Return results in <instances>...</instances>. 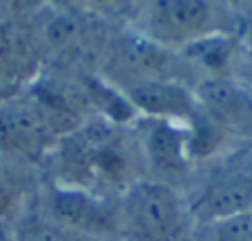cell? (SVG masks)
I'll use <instances>...</instances> for the list:
<instances>
[{
  "instance_id": "6da1fadb",
  "label": "cell",
  "mask_w": 252,
  "mask_h": 241,
  "mask_svg": "<svg viewBox=\"0 0 252 241\" xmlns=\"http://www.w3.org/2000/svg\"><path fill=\"white\" fill-rule=\"evenodd\" d=\"M58 159L62 173V184L58 186L91 193H97L100 186H118L124 193L139 181L135 177V164L142 159L137 140H124L113 124L71 131L58 146Z\"/></svg>"
},
{
  "instance_id": "9c48e42d",
  "label": "cell",
  "mask_w": 252,
  "mask_h": 241,
  "mask_svg": "<svg viewBox=\"0 0 252 241\" xmlns=\"http://www.w3.org/2000/svg\"><path fill=\"white\" fill-rule=\"evenodd\" d=\"M201 111L226 133H252V97L226 78H208L197 87Z\"/></svg>"
},
{
  "instance_id": "3957f363",
  "label": "cell",
  "mask_w": 252,
  "mask_h": 241,
  "mask_svg": "<svg viewBox=\"0 0 252 241\" xmlns=\"http://www.w3.org/2000/svg\"><path fill=\"white\" fill-rule=\"evenodd\" d=\"M73 111L58 95L40 93L29 102L0 104V155L38 159L53 149L60 128L71 133Z\"/></svg>"
},
{
  "instance_id": "ac0fdd59",
  "label": "cell",
  "mask_w": 252,
  "mask_h": 241,
  "mask_svg": "<svg viewBox=\"0 0 252 241\" xmlns=\"http://www.w3.org/2000/svg\"><path fill=\"white\" fill-rule=\"evenodd\" d=\"M226 2H230V4H237V2H241V0H226Z\"/></svg>"
},
{
  "instance_id": "52a82bcc",
  "label": "cell",
  "mask_w": 252,
  "mask_h": 241,
  "mask_svg": "<svg viewBox=\"0 0 252 241\" xmlns=\"http://www.w3.org/2000/svg\"><path fill=\"white\" fill-rule=\"evenodd\" d=\"M49 219L84 235V237H104L120 228L118 211L106 204L97 193L73 186H56L47 202Z\"/></svg>"
},
{
  "instance_id": "7c38bea8",
  "label": "cell",
  "mask_w": 252,
  "mask_h": 241,
  "mask_svg": "<svg viewBox=\"0 0 252 241\" xmlns=\"http://www.w3.org/2000/svg\"><path fill=\"white\" fill-rule=\"evenodd\" d=\"M18 241H93L91 237L75 233L49 217H31L25 224L16 226Z\"/></svg>"
},
{
  "instance_id": "8992f818",
  "label": "cell",
  "mask_w": 252,
  "mask_h": 241,
  "mask_svg": "<svg viewBox=\"0 0 252 241\" xmlns=\"http://www.w3.org/2000/svg\"><path fill=\"white\" fill-rule=\"evenodd\" d=\"M137 146L142 153V162L151 173L161 181L179 177L190 166V151H188V126L170 120L142 118L137 126Z\"/></svg>"
},
{
  "instance_id": "ba28073f",
  "label": "cell",
  "mask_w": 252,
  "mask_h": 241,
  "mask_svg": "<svg viewBox=\"0 0 252 241\" xmlns=\"http://www.w3.org/2000/svg\"><path fill=\"white\" fill-rule=\"evenodd\" d=\"M126 100L139 118L170 120L186 126L201 113L195 93L173 80L146 78L126 91Z\"/></svg>"
},
{
  "instance_id": "5b68a950",
  "label": "cell",
  "mask_w": 252,
  "mask_h": 241,
  "mask_svg": "<svg viewBox=\"0 0 252 241\" xmlns=\"http://www.w3.org/2000/svg\"><path fill=\"white\" fill-rule=\"evenodd\" d=\"M252 204V157H237V162L217 168L213 177L188 202L195 226L223 217L248 212Z\"/></svg>"
},
{
  "instance_id": "e0dca14e",
  "label": "cell",
  "mask_w": 252,
  "mask_h": 241,
  "mask_svg": "<svg viewBox=\"0 0 252 241\" xmlns=\"http://www.w3.org/2000/svg\"><path fill=\"white\" fill-rule=\"evenodd\" d=\"M9 47V38H7V31L2 29V25H0V58L4 56V51H7Z\"/></svg>"
},
{
  "instance_id": "4fadbf2b",
  "label": "cell",
  "mask_w": 252,
  "mask_h": 241,
  "mask_svg": "<svg viewBox=\"0 0 252 241\" xmlns=\"http://www.w3.org/2000/svg\"><path fill=\"white\" fill-rule=\"evenodd\" d=\"M22 199V184L13 168L7 164L4 155H0V221H11L18 204Z\"/></svg>"
},
{
  "instance_id": "30bf717a",
  "label": "cell",
  "mask_w": 252,
  "mask_h": 241,
  "mask_svg": "<svg viewBox=\"0 0 252 241\" xmlns=\"http://www.w3.org/2000/svg\"><path fill=\"white\" fill-rule=\"evenodd\" d=\"M239 42L241 40L226 31H210V33L197 38L188 47L182 49V53L190 62L213 71V73H223L228 66L239 58Z\"/></svg>"
},
{
  "instance_id": "5bb4252c",
  "label": "cell",
  "mask_w": 252,
  "mask_h": 241,
  "mask_svg": "<svg viewBox=\"0 0 252 241\" xmlns=\"http://www.w3.org/2000/svg\"><path fill=\"white\" fill-rule=\"evenodd\" d=\"M0 241H18L16 226H13L11 221H0Z\"/></svg>"
},
{
  "instance_id": "7a4b0ae2",
  "label": "cell",
  "mask_w": 252,
  "mask_h": 241,
  "mask_svg": "<svg viewBox=\"0 0 252 241\" xmlns=\"http://www.w3.org/2000/svg\"><path fill=\"white\" fill-rule=\"evenodd\" d=\"M118 219L135 241H188L195 233L188 202L155 180H139L124 190Z\"/></svg>"
},
{
  "instance_id": "277c9868",
  "label": "cell",
  "mask_w": 252,
  "mask_h": 241,
  "mask_svg": "<svg viewBox=\"0 0 252 241\" xmlns=\"http://www.w3.org/2000/svg\"><path fill=\"white\" fill-rule=\"evenodd\" d=\"M208 0H146L139 16V33L164 49L188 47L197 38L217 31Z\"/></svg>"
},
{
  "instance_id": "d6986e66",
  "label": "cell",
  "mask_w": 252,
  "mask_h": 241,
  "mask_svg": "<svg viewBox=\"0 0 252 241\" xmlns=\"http://www.w3.org/2000/svg\"><path fill=\"white\" fill-rule=\"evenodd\" d=\"M248 215H250V219H252V204H250V211H248Z\"/></svg>"
},
{
  "instance_id": "2e32d148",
  "label": "cell",
  "mask_w": 252,
  "mask_h": 241,
  "mask_svg": "<svg viewBox=\"0 0 252 241\" xmlns=\"http://www.w3.org/2000/svg\"><path fill=\"white\" fill-rule=\"evenodd\" d=\"M244 75L248 78V82L252 84V49L248 51V56H246V60H244Z\"/></svg>"
},
{
  "instance_id": "8fae6325",
  "label": "cell",
  "mask_w": 252,
  "mask_h": 241,
  "mask_svg": "<svg viewBox=\"0 0 252 241\" xmlns=\"http://www.w3.org/2000/svg\"><path fill=\"white\" fill-rule=\"evenodd\" d=\"M199 241H252V219L248 212L195 226Z\"/></svg>"
},
{
  "instance_id": "9a60e30c",
  "label": "cell",
  "mask_w": 252,
  "mask_h": 241,
  "mask_svg": "<svg viewBox=\"0 0 252 241\" xmlns=\"http://www.w3.org/2000/svg\"><path fill=\"white\" fill-rule=\"evenodd\" d=\"M82 2L91 4V7H115V4H120L122 0H82Z\"/></svg>"
}]
</instances>
